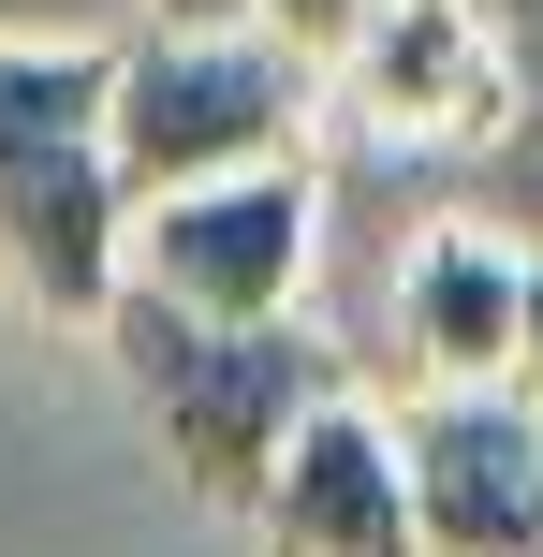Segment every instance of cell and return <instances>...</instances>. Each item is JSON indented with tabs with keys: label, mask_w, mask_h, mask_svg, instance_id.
<instances>
[{
	"label": "cell",
	"mask_w": 543,
	"mask_h": 557,
	"mask_svg": "<svg viewBox=\"0 0 543 557\" xmlns=\"http://www.w3.org/2000/svg\"><path fill=\"white\" fill-rule=\"evenodd\" d=\"M88 337L118 352V382H133L147 441L176 455V484L221 499V513H250L264 470H280V441L338 396V352H323L294 308H280V323H206V308H162V294L118 278Z\"/></svg>",
	"instance_id": "cell-1"
},
{
	"label": "cell",
	"mask_w": 543,
	"mask_h": 557,
	"mask_svg": "<svg viewBox=\"0 0 543 557\" xmlns=\"http://www.w3.org/2000/svg\"><path fill=\"white\" fill-rule=\"evenodd\" d=\"M103 45H29L0 29V294L29 323H103L133 191L103 162Z\"/></svg>",
	"instance_id": "cell-2"
},
{
	"label": "cell",
	"mask_w": 543,
	"mask_h": 557,
	"mask_svg": "<svg viewBox=\"0 0 543 557\" xmlns=\"http://www.w3.org/2000/svg\"><path fill=\"white\" fill-rule=\"evenodd\" d=\"M323 74L264 29H147L133 59L103 74V162L118 191H192V176H250V162H294Z\"/></svg>",
	"instance_id": "cell-3"
},
{
	"label": "cell",
	"mask_w": 543,
	"mask_h": 557,
	"mask_svg": "<svg viewBox=\"0 0 543 557\" xmlns=\"http://www.w3.org/2000/svg\"><path fill=\"white\" fill-rule=\"evenodd\" d=\"M323 264V191L309 162H250V176H192V191H147L118 235V278L206 323H280Z\"/></svg>",
	"instance_id": "cell-4"
},
{
	"label": "cell",
	"mask_w": 543,
	"mask_h": 557,
	"mask_svg": "<svg viewBox=\"0 0 543 557\" xmlns=\"http://www.w3.org/2000/svg\"><path fill=\"white\" fill-rule=\"evenodd\" d=\"M323 88L382 147H499L515 133V29H499V0H368L353 45L323 59Z\"/></svg>",
	"instance_id": "cell-5"
},
{
	"label": "cell",
	"mask_w": 543,
	"mask_h": 557,
	"mask_svg": "<svg viewBox=\"0 0 543 557\" xmlns=\"http://www.w3.org/2000/svg\"><path fill=\"white\" fill-rule=\"evenodd\" d=\"M382 425L427 557H543V411L515 382H411V411Z\"/></svg>",
	"instance_id": "cell-6"
},
{
	"label": "cell",
	"mask_w": 543,
	"mask_h": 557,
	"mask_svg": "<svg viewBox=\"0 0 543 557\" xmlns=\"http://www.w3.org/2000/svg\"><path fill=\"white\" fill-rule=\"evenodd\" d=\"M250 529H264V557H427V543H411V484H397V425L338 382V396L280 441Z\"/></svg>",
	"instance_id": "cell-7"
},
{
	"label": "cell",
	"mask_w": 543,
	"mask_h": 557,
	"mask_svg": "<svg viewBox=\"0 0 543 557\" xmlns=\"http://www.w3.org/2000/svg\"><path fill=\"white\" fill-rule=\"evenodd\" d=\"M515 294H529V250H515L499 221H441V235H411V264H397L411 382H499V367H515Z\"/></svg>",
	"instance_id": "cell-8"
},
{
	"label": "cell",
	"mask_w": 543,
	"mask_h": 557,
	"mask_svg": "<svg viewBox=\"0 0 543 557\" xmlns=\"http://www.w3.org/2000/svg\"><path fill=\"white\" fill-rule=\"evenodd\" d=\"M353 15H368V0H250V29H264V45H294L309 74H323V59L353 45Z\"/></svg>",
	"instance_id": "cell-9"
},
{
	"label": "cell",
	"mask_w": 543,
	"mask_h": 557,
	"mask_svg": "<svg viewBox=\"0 0 543 557\" xmlns=\"http://www.w3.org/2000/svg\"><path fill=\"white\" fill-rule=\"evenodd\" d=\"M499 382L543 411V250H529V294H515V367H499Z\"/></svg>",
	"instance_id": "cell-10"
},
{
	"label": "cell",
	"mask_w": 543,
	"mask_h": 557,
	"mask_svg": "<svg viewBox=\"0 0 543 557\" xmlns=\"http://www.w3.org/2000/svg\"><path fill=\"white\" fill-rule=\"evenodd\" d=\"M162 29H250V0H147Z\"/></svg>",
	"instance_id": "cell-11"
}]
</instances>
